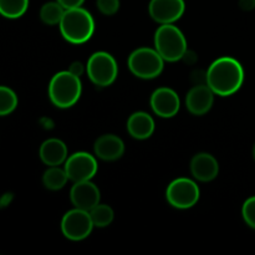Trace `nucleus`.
<instances>
[{
    "label": "nucleus",
    "mask_w": 255,
    "mask_h": 255,
    "mask_svg": "<svg viewBox=\"0 0 255 255\" xmlns=\"http://www.w3.org/2000/svg\"><path fill=\"white\" fill-rule=\"evenodd\" d=\"M207 85L218 96L236 94L244 82V70L241 62L229 56L217 59L206 75Z\"/></svg>",
    "instance_id": "nucleus-1"
},
{
    "label": "nucleus",
    "mask_w": 255,
    "mask_h": 255,
    "mask_svg": "<svg viewBox=\"0 0 255 255\" xmlns=\"http://www.w3.org/2000/svg\"><path fill=\"white\" fill-rule=\"evenodd\" d=\"M59 27L66 41L79 45L91 39L95 32V21L92 15L80 6L65 10Z\"/></svg>",
    "instance_id": "nucleus-2"
},
{
    "label": "nucleus",
    "mask_w": 255,
    "mask_h": 255,
    "mask_svg": "<svg viewBox=\"0 0 255 255\" xmlns=\"http://www.w3.org/2000/svg\"><path fill=\"white\" fill-rule=\"evenodd\" d=\"M82 92L80 77L67 71L54 75L49 84L50 101L59 109H69L79 101Z\"/></svg>",
    "instance_id": "nucleus-3"
},
{
    "label": "nucleus",
    "mask_w": 255,
    "mask_h": 255,
    "mask_svg": "<svg viewBox=\"0 0 255 255\" xmlns=\"http://www.w3.org/2000/svg\"><path fill=\"white\" fill-rule=\"evenodd\" d=\"M154 49L164 61L176 62L187 52V40L183 32L173 24H163L154 34Z\"/></svg>",
    "instance_id": "nucleus-4"
},
{
    "label": "nucleus",
    "mask_w": 255,
    "mask_h": 255,
    "mask_svg": "<svg viewBox=\"0 0 255 255\" xmlns=\"http://www.w3.org/2000/svg\"><path fill=\"white\" fill-rule=\"evenodd\" d=\"M128 69L136 77L143 80L156 79L162 74L164 60L156 49L139 47L131 52L128 56Z\"/></svg>",
    "instance_id": "nucleus-5"
},
{
    "label": "nucleus",
    "mask_w": 255,
    "mask_h": 255,
    "mask_svg": "<svg viewBox=\"0 0 255 255\" xmlns=\"http://www.w3.org/2000/svg\"><path fill=\"white\" fill-rule=\"evenodd\" d=\"M89 79L96 86L107 87L114 84L119 75V66L111 54L106 51H97L90 56L86 64Z\"/></svg>",
    "instance_id": "nucleus-6"
},
{
    "label": "nucleus",
    "mask_w": 255,
    "mask_h": 255,
    "mask_svg": "<svg viewBox=\"0 0 255 255\" xmlns=\"http://www.w3.org/2000/svg\"><path fill=\"white\" fill-rule=\"evenodd\" d=\"M201 191L194 181L189 178H177L169 183L166 191V198L172 207L177 209H188L199 201Z\"/></svg>",
    "instance_id": "nucleus-7"
},
{
    "label": "nucleus",
    "mask_w": 255,
    "mask_h": 255,
    "mask_svg": "<svg viewBox=\"0 0 255 255\" xmlns=\"http://www.w3.org/2000/svg\"><path fill=\"white\" fill-rule=\"evenodd\" d=\"M94 227L89 211L75 208L62 217L61 232L70 241H84L91 234Z\"/></svg>",
    "instance_id": "nucleus-8"
},
{
    "label": "nucleus",
    "mask_w": 255,
    "mask_h": 255,
    "mask_svg": "<svg viewBox=\"0 0 255 255\" xmlns=\"http://www.w3.org/2000/svg\"><path fill=\"white\" fill-rule=\"evenodd\" d=\"M65 171L72 182L91 181L97 173V161L92 154L87 152H76L67 157L65 161Z\"/></svg>",
    "instance_id": "nucleus-9"
},
{
    "label": "nucleus",
    "mask_w": 255,
    "mask_h": 255,
    "mask_svg": "<svg viewBox=\"0 0 255 255\" xmlns=\"http://www.w3.org/2000/svg\"><path fill=\"white\" fill-rule=\"evenodd\" d=\"M186 10L184 0H151L148 12L158 24H173L179 20Z\"/></svg>",
    "instance_id": "nucleus-10"
},
{
    "label": "nucleus",
    "mask_w": 255,
    "mask_h": 255,
    "mask_svg": "<svg viewBox=\"0 0 255 255\" xmlns=\"http://www.w3.org/2000/svg\"><path fill=\"white\" fill-rule=\"evenodd\" d=\"M149 102L154 114L162 119H171L176 116L181 107L178 95L169 87H159L154 90Z\"/></svg>",
    "instance_id": "nucleus-11"
},
{
    "label": "nucleus",
    "mask_w": 255,
    "mask_h": 255,
    "mask_svg": "<svg viewBox=\"0 0 255 255\" xmlns=\"http://www.w3.org/2000/svg\"><path fill=\"white\" fill-rule=\"evenodd\" d=\"M100 189L91 181L75 182L70 191V199L75 208L89 212L100 203Z\"/></svg>",
    "instance_id": "nucleus-12"
},
{
    "label": "nucleus",
    "mask_w": 255,
    "mask_h": 255,
    "mask_svg": "<svg viewBox=\"0 0 255 255\" xmlns=\"http://www.w3.org/2000/svg\"><path fill=\"white\" fill-rule=\"evenodd\" d=\"M214 95L208 85L192 87L186 96L187 110L194 116H203L213 106Z\"/></svg>",
    "instance_id": "nucleus-13"
},
{
    "label": "nucleus",
    "mask_w": 255,
    "mask_h": 255,
    "mask_svg": "<svg viewBox=\"0 0 255 255\" xmlns=\"http://www.w3.org/2000/svg\"><path fill=\"white\" fill-rule=\"evenodd\" d=\"M192 176L199 182H211L219 173V163L209 153H198L191 161Z\"/></svg>",
    "instance_id": "nucleus-14"
},
{
    "label": "nucleus",
    "mask_w": 255,
    "mask_h": 255,
    "mask_svg": "<svg viewBox=\"0 0 255 255\" xmlns=\"http://www.w3.org/2000/svg\"><path fill=\"white\" fill-rule=\"evenodd\" d=\"M95 154L102 161H116L125 153V143L116 134H104L94 144Z\"/></svg>",
    "instance_id": "nucleus-15"
},
{
    "label": "nucleus",
    "mask_w": 255,
    "mask_h": 255,
    "mask_svg": "<svg viewBox=\"0 0 255 255\" xmlns=\"http://www.w3.org/2000/svg\"><path fill=\"white\" fill-rule=\"evenodd\" d=\"M39 156L46 166H60L67 159V147L61 139L49 138L40 146Z\"/></svg>",
    "instance_id": "nucleus-16"
},
{
    "label": "nucleus",
    "mask_w": 255,
    "mask_h": 255,
    "mask_svg": "<svg viewBox=\"0 0 255 255\" xmlns=\"http://www.w3.org/2000/svg\"><path fill=\"white\" fill-rule=\"evenodd\" d=\"M127 131L136 139L149 138L154 132L153 119L147 112H134L127 121Z\"/></svg>",
    "instance_id": "nucleus-17"
},
{
    "label": "nucleus",
    "mask_w": 255,
    "mask_h": 255,
    "mask_svg": "<svg viewBox=\"0 0 255 255\" xmlns=\"http://www.w3.org/2000/svg\"><path fill=\"white\" fill-rule=\"evenodd\" d=\"M69 177H67L65 168H60L59 166L49 167L42 176V183L50 191H59L66 186Z\"/></svg>",
    "instance_id": "nucleus-18"
},
{
    "label": "nucleus",
    "mask_w": 255,
    "mask_h": 255,
    "mask_svg": "<svg viewBox=\"0 0 255 255\" xmlns=\"http://www.w3.org/2000/svg\"><path fill=\"white\" fill-rule=\"evenodd\" d=\"M65 7L57 1L45 2L40 9V19L44 24L50 25H59L61 21L62 16L65 14Z\"/></svg>",
    "instance_id": "nucleus-19"
},
{
    "label": "nucleus",
    "mask_w": 255,
    "mask_h": 255,
    "mask_svg": "<svg viewBox=\"0 0 255 255\" xmlns=\"http://www.w3.org/2000/svg\"><path fill=\"white\" fill-rule=\"evenodd\" d=\"M29 0H0V15L6 19H17L26 12Z\"/></svg>",
    "instance_id": "nucleus-20"
},
{
    "label": "nucleus",
    "mask_w": 255,
    "mask_h": 255,
    "mask_svg": "<svg viewBox=\"0 0 255 255\" xmlns=\"http://www.w3.org/2000/svg\"><path fill=\"white\" fill-rule=\"evenodd\" d=\"M90 216H91L92 223H94L95 227L105 228V227H109L112 223L115 214L111 207L107 206V204L99 203L90 211Z\"/></svg>",
    "instance_id": "nucleus-21"
},
{
    "label": "nucleus",
    "mask_w": 255,
    "mask_h": 255,
    "mask_svg": "<svg viewBox=\"0 0 255 255\" xmlns=\"http://www.w3.org/2000/svg\"><path fill=\"white\" fill-rule=\"evenodd\" d=\"M17 106V96L10 87L0 86V116L10 115Z\"/></svg>",
    "instance_id": "nucleus-22"
},
{
    "label": "nucleus",
    "mask_w": 255,
    "mask_h": 255,
    "mask_svg": "<svg viewBox=\"0 0 255 255\" xmlns=\"http://www.w3.org/2000/svg\"><path fill=\"white\" fill-rule=\"evenodd\" d=\"M243 219L251 228L255 229V196L247 199L242 208Z\"/></svg>",
    "instance_id": "nucleus-23"
},
{
    "label": "nucleus",
    "mask_w": 255,
    "mask_h": 255,
    "mask_svg": "<svg viewBox=\"0 0 255 255\" xmlns=\"http://www.w3.org/2000/svg\"><path fill=\"white\" fill-rule=\"evenodd\" d=\"M97 9L106 16L115 15L120 9V0H96Z\"/></svg>",
    "instance_id": "nucleus-24"
},
{
    "label": "nucleus",
    "mask_w": 255,
    "mask_h": 255,
    "mask_svg": "<svg viewBox=\"0 0 255 255\" xmlns=\"http://www.w3.org/2000/svg\"><path fill=\"white\" fill-rule=\"evenodd\" d=\"M57 2L62 5L65 9H74V7H80L84 4L85 0H56Z\"/></svg>",
    "instance_id": "nucleus-25"
},
{
    "label": "nucleus",
    "mask_w": 255,
    "mask_h": 255,
    "mask_svg": "<svg viewBox=\"0 0 255 255\" xmlns=\"http://www.w3.org/2000/svg\"><path fill=\"white\" fill-rule=\"evenodd\" d=\"M69 71L74 74L75 76L80 77L85 72V66L80 61H74L69 67Z\"/></svg>",
    "instance_id": "nucleus-26"
},
{
    "label": "nucleus",
    "mask_w": 255,
    "mask_h": 255,
    "mask_svg": "<svg viewBox=\"0 0 255 255\" xmlns=\"http://www.w3.org/2000/svg\"><path fill=\"white\" fill-rule=\"evenodd\" d=\"M239 5H241L242 9L252 10L255 6V0H241Z\"/></svg>",
    "instance_id": "nucleus-27"
},
{
    "label": "nucleus",
    "mask_w": 255,
    "mask_h": 255,
    "mask_svg": "<svg viewBox=\"0 0 255 255\" xmlns=\"http://www.w3.org/2000/svg\"><path fill=\"white\" fill-rule=\"evenodd\" d=\"M253 154H254V158H255V146H254V151H253Z\"/></svg>",
    "instance_id": "nucleus-28"
}]
</instances>
